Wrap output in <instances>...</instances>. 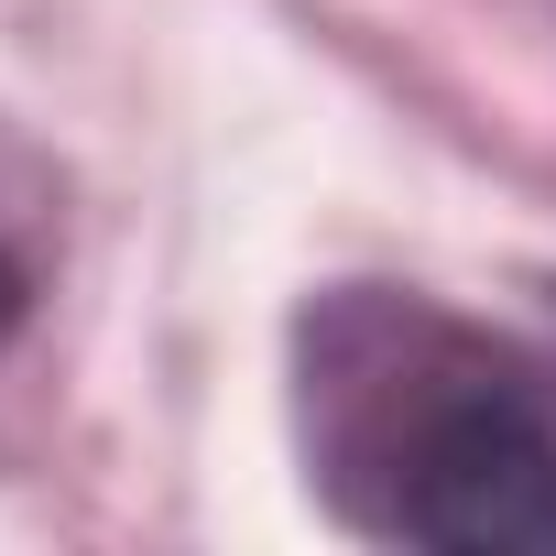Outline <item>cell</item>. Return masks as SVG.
<instances>
[{
    "mask_svg": "<svg viewBox=\"0 0 556 556\" xmlns=\"http://www.w3.org/2000/svg\"><path fill=\"white\" fill-rule=\"evenodd\" d=\"M306 447L371 534L556 556V426L534 382L437 306L328 295L306 317Z\"/></svg>",
    "mask_w": 556,
    "mask_h": 556,
    "instance_id": "6da1fadb",
    "label": "cell"
}]
</instances>
